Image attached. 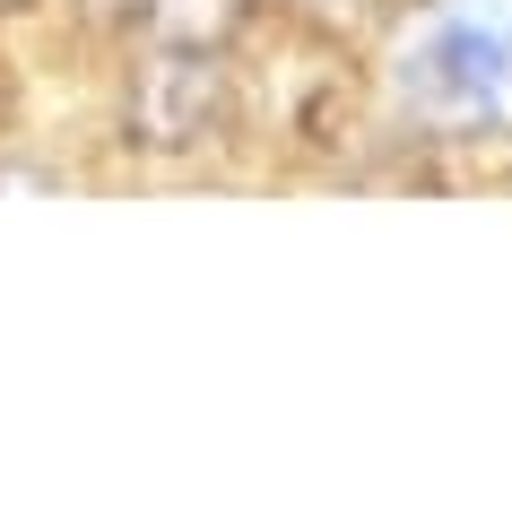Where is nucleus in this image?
<instances>
[{"label":"nucleus","mask_w":512,"mask_h":512,"mask_svg":"<svg viewBox=\"0 0 512 512\" xmlns=\"http://www.w3.org/2000/svg\"><path fill=\"white\" fill-rule=\"evenodd\" d=\"M226 131V70H217L209 44H174L131 79V139L157 148V157H183V148H209Z\"/></svg>","instance_id":"1"}]
</instances>
